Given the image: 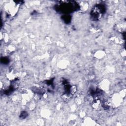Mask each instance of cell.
Here are the masks:
<instances>
[{
	"label": "cell",
	"instance_id": "cell-1",
	"mask_svg": "<svg viewBox=\"0 0 126 126\" xmlns=\"http://www.w3.org/2000/svg\"><path fill=\"white\" fill-rule=\"evenodd\" d=\"M77 87L75 85L72 86L70 88V94L71 95V96L77 95L76 94L77 93Z\"/></svg>",
	"mask_w": 126,
	"mask_h": 126
}]
</instances>
